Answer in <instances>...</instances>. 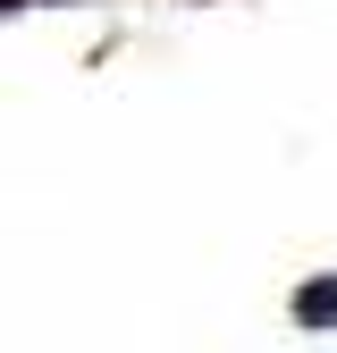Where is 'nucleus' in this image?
I'll return each mask as SVG.
<instances>
[{"mask_svg": "<svg viewBox=\"0 0 337 353\" xmlns=\"http://www.w3.org/2000/svg\"><path fill=\"white\" fill-rule=\"evenodd\" d=\"M295 320H304V328H337V270L295 286Z\"/></svg>", "mask_w": 337, "mask_h": 353, "instance_id": "nucleus-1", "label": "nucleus"}]
</instances>
